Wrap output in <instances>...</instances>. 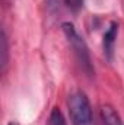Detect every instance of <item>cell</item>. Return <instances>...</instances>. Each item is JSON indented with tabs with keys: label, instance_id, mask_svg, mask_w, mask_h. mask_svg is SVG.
<instances>
[{
	"label": "cell",
	"instance_id": "cell-2",
	"mask_svg": "<svg viewBox=\"0 0 124 125\" xmlns=\"http://www.w3.org/2000/svg\"><path fill=\"white\" fill-rule=\"evenodd\" d=\"M62 28L67 41H69V44H70V47H72V50H73V52H74V55H76V60L79 61L80 67H82V70L86 74L92 76L93 68H92V61H91V52H89V48H88L85 39L79 35V32L76 31V28L70 22H64L62 25Z\"/></svg>",
	"mask_w": 124,
	"mask_h": 125
},
{
	"label": "cell",
	"instance_id": "cell-3",
	"mask_svg": "<svg viewBox=\"0 0 124 125\" xmlns=\"http://www.w3.org/2000/svg\"><path fill=\"white\" fill-rule=\"evenodd\" d=\"M117 33H118V23L117 22H111L108 29L104 33V54L108 58V61H112L114 57V45H115V39H117Z\"/></svg>",
	"mask_w": 124,
	"mask_h": 125
},
{
	"label": "cell",
	"instance_id": "cell-6",
	"mask_svg": "<svg viewBox=\"0 0 124 125\" xmlns=\"http://www.w3.org/2000/svg\"><path fill=\"white\" fill-rule=\"evenodd\" d=\"M7 64V38H6V33L3 32L1 33V68L4 70Z\"/></svg>",
	"mask_w": 124,
	"mask_h": 125
},
{
	"label": "cell",
	"instance_id": "cell-1",
	"mask_svg": "<svg viewBox=\"0 0 124 125\" xmlns=\"http://www.w3.org/2000/svg\"><path fill=\"white\" fill-rule=\"evenodd\" d=\"M67 109L73 125H95L91 102L83 92L77 90L69 94Z\"/></svg>",
	"mask_w": 124,
	"mask_h": 125
},
{
	"label": "cell",
	"instance_id": "cell-8",
	"mask_svg": "<svg viewBox=\"0 0 124 125\" xmlns=\"http://www.w3.org/2000/svg\"><path fill=\"white\" fill-rule=\"evenodd\" d=\"M9 125H18V124H16V122H10Z\"/></svg>",
	"mask_w": 124,
	"mask_h": 125
},
{
	"label": "cell",
	"instance_id": "cell-5",
	"mask_svg": "<svg viewBox=\"0 0 124 125\" xmlns=\"http://www.w3.org/2000/svg\"><path fill=\"white\" fill-rule=\"evenodd\" d=\"M48 125H67L66 124V119L63 116L62 111L59 108H54L50 114V118H48Z\"/></svg>",
	"mask_w": 124,
	"mask_h": 125
},
{
	"label": "cell",
	"instance_id": "cell-4",
	"mask_svg": "<svg viewBox=\"0 0 124 125\" xmlns=\"http://www.w3.org/2000/svg\"><path fill=\"white\" fill-rule=\"evenodd\" d=\"M101 119L104 125H124L118 112L111 105H102L101 106Z\"/></svg>",
	"mask_w": 124,
	"mask_h": 125
},
{
	"label": "cell",
	"instance_id": "cell-7",
	"mask_svg": "<svg viewBox=\"0 0 124 125\" xmlns=\"http://www.w3.org/2000/svg\"><path fill=\"white\" fill-rule=\"evenodd\" d=\"M62 1L70 9V10H73V12L79 10V9L83 6V0H62Z\"/></svg>",
	"mask_w": 124,
	"mask_h": 125
}]
</instances>
